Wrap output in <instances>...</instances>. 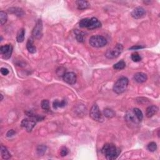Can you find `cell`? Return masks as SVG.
Wrapping results in <instances>:
<instances>
[{"label": "cell", "instance_id": "cell-4", "mask_svg": "<svg viewBox=\"0 0 160 160\" xmlns=\"http://www.w3.org/2000/svg\"><path fill=\"white\" fill-rule=\"evenodd\" d=\"M123 51V46L121 44H116L113 48L106 51L105 56L108 59H115L120 56Z\"/></svg>", "mask_w": 160, "mask_h": 160}, {"label": "cell", "instance_id": "cell-15", "mask_svg": "<svg viewBox=\"0 0 160 160\" xmlns=\"http://www.w3.org/2000/svg\"><path fill=\"white\" fill-rule=\"evenodd\" d=\"M158 112V108L157 106L152 105L148 107L146 111V116L148 118H151Z\"/></svg>", "mask_w": 160, "mask_h": 160}, {"label": "cell", "instance_id": "cell-31", "mask_svg": "<svg viewBox=\"0 0 160 160\" xmlns=\"http://www.w3.org/2000/svg\"><path fill=\"white\" fill-rule=\"evenodd\" d=\"M145 47L144 46H140V45H135V46H133L132 47H131L129 50H139V49H142V48H144Z\"/></svg>", "mask_w": 160, "mask_h": 160}, {"label": "cell", "instance_id": "cell-3", "mask_svg": "<svg viewBox=\"0 0 160 160\" xmlns=\"http://www.w3.org/2000/svg\"><path fill=\"white\" fill-rule=\"evenodd\" d=\"M129 80L126 77H122L118 79L113 86V91L118 95L124 93L128 86Z\"/></svg>", "mask_w": 160, "mask_h": 160}, {"label": "cell", "instance_id": "cell-6", "mask_svg": "<svg viewBox=\"0 0 160 160\" xmlns=\"http://www.w3.org/2000/svg\"><path fill=\"white\" fill-rule=\"evenodd\" d=\"M32 36L35 39H40L43 36V23L42 19H38L32 31Z\"/></svg>", "mask_w": 160, "mask_h": 160}, {"label": "cell", "instance_id": "cell-17", "mask_svg": "<svg viewBox=\"0 0 160 160\" xmlns=\"http://www.w3.org/2000/svg\"><path fill=\"white\" fill-rule=\"evenodd\" d=\"M26 48L28 51H29L30 53H35L36 51V48L35 46L34 43H33V40L31 38H29L28 40L27 43H26Z\"/></svg>", "mask_w": 160, "mask_h": 160}, {"label": "cell", "instance_id": "cell-26", "mask_svg": "<svg viewBox=\"0 0 160 160\" xmlns=\"http://www.w3.org/2000/svg\"><path fill=\"white\" fill-rule=\"evenodd\" d=\"M147 148L151 152H154L157 149V143L154 142H151L147 146Z\"/></svg>", "mask_w": 160, "mask_h": 160}, {"label": "cell", "instance_id": "cell-8", "mask_svg": "<svg viewBox=\"0 0 160 160\" xmlns=\"http://www.w3.org/2000/svg\"><path fill=\"white\" fill-rule=\"evenodd\" d=\"M0 52L3 55L4 59H9L13 53V46L11 44H6L0 48Z\"/></svg>", "mask_w": 160, "mask_h": 160}, {"label": "cell", "instance_id": "cell-14", "mask_svg": "<svg viewBox=\"0 0 160 160\" xmlns=\"http://www.w3.org/2000/svg\"><path fill=\"white\" fill-rule=\"evenodd\" d=\"M8 12L11 14L15 15L18 17H22L24 15V12L23 9L18 7H12L8 9Z\"/></svg>", "mask_w": 160, "mask_h": 160}, {"label": "cell", "instance_id": "cell-24", "mask_svg": "<svg viewBox=\"0 0 160 160\" xmlns=\"http://www.w3.org/2000/svg\"><path fill=\"white\" fill-rule=\"evenodd\" d=\"M133 112L134 113L135 115H136V116L137 117L139 121L141 122L143 118V114L141 111L137 108H135L133 109Z\"/></svg>", "mask_w": 160, "mask_h": 160}, {"label": "cell", "instance_id": "cell-16", "mask_svg": "<svg viewBox=\"0 0 160 160\" xmlns=\"http://www.w3.org/2000/svg\"><path fill=\"white\" fill-rule=\"evenodd\" d=\"M76 3L78 9L80 10H87L90 7V4L87 1H77Z\"/></svg>", "mask_w": 160, "mask_h": 160}, {"label": "cell", "instance_id": "cell-12", "mask_svg": "<svg viewBox=\"0 0 160 160\" xmlns=\"http://www.w3.org/2000/svg\"><path fill=\"white\" fill-rule=\"evenodd\" d=\"M146 14V11L145 9L142 7H137L131 12V16L134 19H139L143 18Z\"/></svg>", "mask_w": 160, "mask_h": 160}, {"label": "cell", "instance_id": "cell-23", "mask_svg": "<svg viewBox=\"0 0 160 160\" xmlns=\"http://www.w3.org/2000/svg\"><path fill=\"white\" fill-rule=\"evenodd\" d=\"M126 66V63L123 60L120 61L117 63L114 64L113 66V68L117 69V70H121V69H124Z\"/></svg>", "mask_w": 160, "mask_h": 160}, {"label": "cell", "instance_id": "cell-32", "mask_svg": "<svg viewBox=\"0 0 160 160\" xmlns=\"http://www.w3.org/2000/svg\"><path fill=\"white\" fill-rule=\"evenodd\" d=\"M1 73L3 75L6 76L7 75L8 73H9V71H8V69L5 68H1Z\"/></svg>", "mask_w": 160, "mask_h": 160}, {"label": "cell", "instance_id": "cell-34", "mask_svg": "<svg viewBox=\"0 0 160 160\" xmlns=\"http://www.w3.org/2000/svg\"><path fill=\"white\" fill-rule=\"evenodd\" d=\"M0 96H1V101H2V100H3V95H0Z\"/></svg>", "mask_w": 160, "mask_h": 160}, {"label": "cell", "instance_id": "cell-9", "mask_svg": "<svg viewBox=\"0 0 160 160\" xmlns=\"http://www.w3.org/2000/svg\"><path fill=\"white\" fill-rule=\"evenodd\" d=\"M125 120L126 122L128 123L129 125H136L139 123V120H138L137 117L135 115L134 113H133V110L128 112L126 113L125 117Z\"/></svg>", "mask_w": 160, "mask_h": 160}, {"label": "cell", "instance_id": "cell-11", "mask_svg": "<svg viewBox=\"0 0 160 160\" xmlns=\"http://www.w3.org/2000/svg\"><path fill=\"white\" fill-rule=\"evenodd\" d=\"M101 26V23L96 18H92L91 19L88 18V24L87 28L89 30H93L99 28Z\"/></svg>", "mask_w": 160, "mask_h": 160}, {"label": "cell", "instance_id": "cell-21", "mask_svg": "<svg viewBox=\"0 0 160 160\" xmlns=\"http://www.w3.org/2000/svg\"><path fill=\"white\" fill-rule=\"evenodd\" d=\"M24 35H25V30L23 28L20 29L16 36V40L18 43H22L24 39Z\"/></svg>", "mask_w": 160, "mask_h": 160}, {"label": "cell", "instance_id": "cell-5", "mask_svg": "<svg viewBox=\"0 0 160 160\" xmlns=\"http://www.w3.org/2000/svg\"><path fill=\"white\" fill-rule=\"evenodd\" d=\"M89 44L95 48H102L106 46L108 43L107 39L104 36L100 35L93 36L89 39Z\"/></svg>", "mask_w": 160, "mask_h": 160}, {"label": "cell", "instance_id": "cell-19", "mask_svg": "<svg viewBox=\"0 0 160 160\" xmlns=\"http://www.w3.org/2000/svg\"><path fill=\"white\" fill-rule=\"evenodd\" d=\"M1 154L3 159H8L11 158V154L9 153V151L7 150L5 146H4L3 145H1Z\"/></svg>", "mask_w": 160, "mask_h": 160}, {"label": "cell", "instance_id": "cell-1", "mask_svg": "<svg viewBox=\"0 0 160 160\" xmlns=\"http://www.w3.org/2000/svg\"><path fill=\"white\" fill-rule=\"evenodd\" d=\"M102 153L108 160H113L117 158L120 153V150L112 143H107L104 145L101 150Z\"/></svg>", "mask_w": 160, "mask_h": 160}, {"label": "cell", "instance_id": "cell-10", "mask_svg": "<svg viewBox=\"0 0 160 160\" xmlns=\"http://www.w3.org/2000/svg\"><path fill=\"white\" fill-rule=\"evenodd\" d=\"M63 80L69 85H74L76 83L77 80V77L75 73L73 72H68L64 73L63 76Z\"/></svg>", "mask_w": 160, "mask_h": 160}, {"label": "cell", "instance_id": "cell-25", "mask_svg": "<svg viewBox=\"0 0 160 160\" xmlns=\"http://www.w3.org/2000/svg\"><path fill=\"white\" fill-rule=\"evenodd\" d=\"M8 19V16L7 14L3 11L0 12V22H1V25H4Z\"/></svg>", "mask_w": 160, "mask_h": 160}, {"label": "cell", "instance_id": "cell-13", "mask_svg": "<svg viewBox=\"0 0 160 160\" xmlns=\"http://www.w3.org/2000/svg\"><path fill=\"white\" fill-rule=\"evenodd\" d=\"M148 79L147 75L144 73L139 72L134 75V80L138 83H143L146 81Z\"/></svg>", "mask_w": 160, "mask_h": 160}, {"label": "cell", "instance_id": "cell-2", "mask_svg": "<svg viewBox=\"0 0 160 160\" xmlns=\"http://www.w3.org/2000/svg\"><path fill=\"white\" fill-rule=\"evenodd\" d=\"M28 114V116H29V118H27L24 119V120L21 122V126L23 128H25L26 131L28 132H31L32 130L33 129L34 127L35 126L36 122L40 121L41 120L43 119V118H41V116L38 115H34V114Z\"/></svg>", "mask_w": 160, "mask_h": 160}, {"label": "cell", "instance_id": "cell-33", "mask_svg": "<svg viewBox=\"0 0 160 160\" xmlns=\"http://www.w3.org/2000/svg\"><path fill=\"white\" fill-rule=\"evenodd\" d=\"M15 131L13 130H9L8 131L6 136H7V137H11V136H13V135H15Z\"/></svg>", "mask_w": 160, "mask_h": 160}, {"label": "cell", "instance_id": "cell-27", "mask_svg": "<svg viewBox=\"0 0 160 160\" xmlns=\"http://www.w3.org/2000/svg\"><path fill=\"white\" fill-rule=\"evenodd\" d=\"M41 106H42V108L43 109H45V110L50 109V102H49L48 100H43L42 101Z\"/></svg>", "mask_w": 160, "mask_h": 160}, {"label": "cell", "instance_id": "cell-7", "mask_svg": "<svg viewBox=\"0 0 160 160\" xmlns=\"http://www.w3.org/2000/svg\"><path fill=\"white\" fill-rule=\"evenodd\" d=\"M89 115L90 117L95 121H101L103 120V116L100 110V108L98 107V106L96 104L92 106L91 110H90Z\"/></svg>", "mask_w": 160, "mask_h": 160}, {"label": "cell", "instance_id": "cell-18", "mask_svg": "<svg viewBox=\"0 0 160 160\" xmlns=\"http://www.w3.org/2000/svg\"><path fill=\"white\" fill-rule=\"evenodd\" d=\"M74 32H75L76 39L78 42L80 43H83L85 42V33L78 30H75Z\"/></svg>", "mask_w": 160, "mask_h": 160}, {"label": "cell", "instance_id": "cell-28", "mask_svg": "<svg viewBox=\"0 0 160 160\" xmlns=\"http://www.w3.org/2000/svg\"><path fill=\"white\" fill-rule=\"evenodd\" d=\"M131 59L134 62H139L141 60V57L140 56L138 53H134L131 55Z\"/></svg>", "mask_w": 160, "mask_h": 160}, {"label": "cell", "instance_id": "cell-30", "mask_svg": "<svg viewBox=\"0 0 160 160\" xmlns=\"http://www.w3.org/2000/svg\"><path fill=\"white\" fill-rule=\"evenodd\" d=\"M68 150L67 148L66 147H63L61 149V151H60V154L61 155V157H65V156H66L68 154Z\"/></svg>", "mask_w": 160, "mask_h": 160}, {"label": "cell", "instance_id": "cell-20", "mask_svg": "<svg viewBox=\"0 0 160 160\" xmlns=\"http://www.w3.org/2000/svg\"><path fill=\"white\" fill-rule=\"evenodd\" d=\"M67 105V101L66 100H63L60 101L58 100H56L53 103V106L55 109H57L58 108H63L64 106Z\"/></svg>", "mask_w": 160, "mask_h": 160}, {"label": "cell", "instance_id": "cell-22", "mask_svg": "<svg viewBox=\"0 0 160 160\" xmlns=\"http://www.w3.org/2000/svg\"><path fill=\"white\" fill-rule=\"evenodd\" d=\"M104 116L108 118H112L115 116V112L112 109L106 108L103 111Z\"/></svg>", "mask_w": 160, "mask_h": 160}, {"label": "cell", "instance_id": "cell-29", "mask_svg": "<svg viewBox=\"0 0 160 160\" xmlns=\"http://www.w3.org/2000/svg\"><path fill=\"white\" fill-rule=\"evenodd\" d=\"M46 147L44 145H39L38 148H37V152H38V154H43L45 152H46Z\"/></svg>", "mask_w": 160, "mask_h": 160}]
</instances>
